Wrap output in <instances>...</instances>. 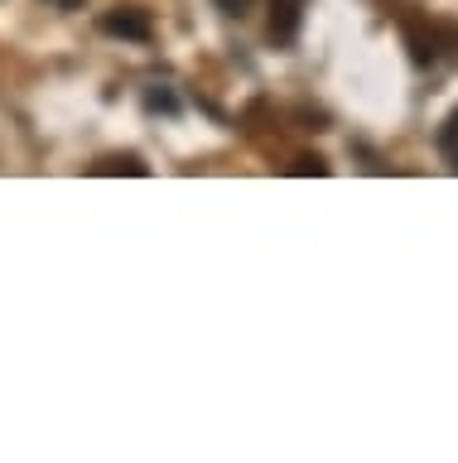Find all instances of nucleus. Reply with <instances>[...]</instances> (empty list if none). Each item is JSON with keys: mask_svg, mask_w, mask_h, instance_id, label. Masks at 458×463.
I'll list each match as a JSON object with an SVG mask.
<instances>
[{"mask_svg": "<svg viewBox=\"0 0 458 463\" xmlns=\"http://www.w3.org/2000/svg\"><path fill=\"white\" fill-rule=\"evenodd\" d=\"M97 29L111 39H131V43H150L154 34V20H150V10H140V5H111L102 10V20H97Z\"/></svg>", "mask_w": 458, "mask_h": 463, "instance_id": "1", "label": "nucleus"}, {"mask_svg": "<svg viewBox=\"0 0 458 463\" xmlns=\"http://www.w3.org/2000/svg\"><path fill=\"white\" fill-rule=\"evenodd\" d=\"M439 155H444V165L458 174V111H449V121L439 126Z\"/></svg>", "mask_w": 458, "mask_h": 463, "instance_id": "2", "label": "nucleus"}, {"mask_svg": "<svg viewBox=\"0 0 458 463\" xmlns=\"http://www.w3.org/2000/svg\"><path fill=\"white\" fill-rule=\"evenodd\" d=\"M97 174H136V179H145L150 165H140L136 155H117V159H102V165H97Z\"/></svg>", "mask_w": 458, "mask_h": 463, "instance_id": "3", "label": "nucleus"}, {"mask_svg": "<svg viewBox=\"0 0 458 463\" xmlns=\"http://www.w3.org/2000/svg\"><path fill=\"white\" fill-rule=\"evenodd\" d=\"M145 111H169V116H174L179 101H174V92H169V87L154 82V87H145Z\"/></svg>", "mask_w": 458, "mask_h": 463, "instance_id": "4", "label": "nucleus"}, {"mask_svg": "<svg viewBox=\"0 0 458 463\" xmlns=\"http://www.w3.org/2000/svg\"><path fill=\"white\" fill-rule=\"evenodd\" d=\"M212 5H218V10L227 14V20H247V14H251V5H256V0H212Z\"/></svg>", "mask_w": 458, "mask_h": 463, "instance_id": "5", "label": "nucleus"}, {"mask_svg": "<svg viewBox=\"0 0 458 463\" xmlns=\"http://www.w3.org/2000/svg\"><path fill=\"white\" fill-rule=\"evenodd\" d=\"M290 174H328V165H323L319 155H313V159L304 155V159H294V169H290Z\"/></svg>", "mask_w": 458, "mask_h": 463, "instance_id": "6", "label": "nucleus"}, {"mask_svg": "<svg viewBox=\"0 0 458 463\" xmlns=\"http://www.w3.org/2000/svg\"><path fill=\"white\" fill-rule=\"evenodd\" d=\"M53 10H82V0H49Z\"/></svg>", "mask_w": 458, "mask_h": 463, "instance_id": "7", "label": "nucleus"}]
</instances>
